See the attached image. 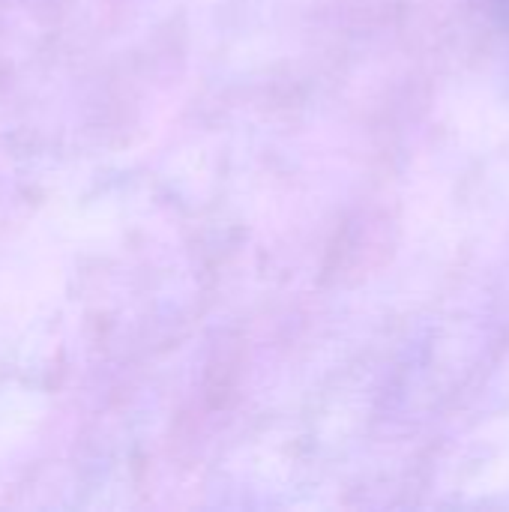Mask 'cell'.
I'll return each mask as SVG.
<instances>
[]
</instances>
